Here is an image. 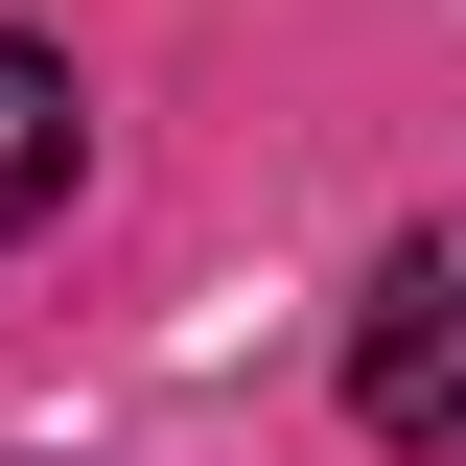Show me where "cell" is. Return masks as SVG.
Instances as JSON below:
<instances>
[{"instance_id":"1","label":"cell","mask_w":466,"mask_h":466,"mask_svg":"<svg viewBox=\"0 0 466 466\" xmlns=\"http://www.w3.org/2000/svg\"><path fill=\"white\" fill-rule=\"evenodd\" d=\"M350 420L420 443V466L466 443V233H397V257H373V303H350Z\"/></svg>"},{"instance_id":"2","label":"cell","mask_w":466,"mask_h":466,"mask_svg":"<svg viewBox=\"0 0 466 466\" xmlns=\"http://www.w3.org/2000/svg\"><path fill=\"white\" fill-rule=\"evenodd\" d=\"M70 164H94V94H70L47 47H0V257L70 210Z\"/></svg>"}]
</instances>
